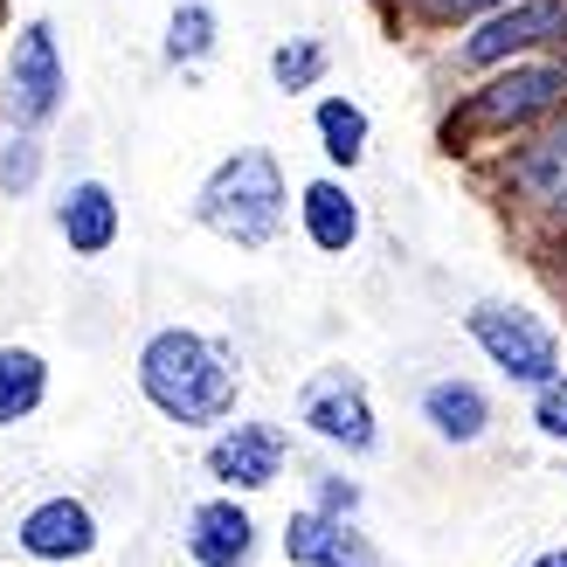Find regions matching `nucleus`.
<instances>
[{
    "mask_svg": "<svg viewBox=\"0 0 567 567\" xmlns=\"http://www.w3.org/2000/svg\"><path fill=\"white\" fill-rule=\"evenodd\" d=\"M132 381H138V402L187 436H208L215 422H229L243 409V353L202 326L146 332L132 360Z\"/></svg>",
    "mask_w": 567,
    "mask_h": 567,
    "instance_id": "f257e3e1",
    "label": "nucleus"
},
{
    "mask_svg": "<svg viewBox=\"0 0 567 567\" xmlns=\"http://www.w3.org/2000/svg\"><path fill=\"white\" fill-rule=\"evenodd\" d=\"M554 111H567V49L554 55H519V63H498L485 76H464L457 97L443 104L436 146L450 159H485L505 138H519L533 125H547Z\"/></svg>",
    "mask_w": 567,
    "mask_h": 567,
    "instance_id": "f03ea898",
    "label": "nucleus"
},
{
    "mask_svg": "<svg viewBox=\"0 0 567 567\" xmlns=\"http://www.w3.org/2000/svg\"><path fill=\"white\" fill-rule=\"evenodd\" d=\"M187 221L229 249H270L284 236V221H291V181H284L277 153L270 146L221 153L202 174V187H194Z\"/></svg>",
    "mask_w": 567,
    "mask_h": 567,
    "instance_id": "7ed1b4c3",
    "label": "nucleus"
},
{
    "mask_svg": "<svg viewBox=\"0 0 567 567\" xmlns=\"http://www.w3.org/2000/svg\"><path fill=\"white\" fill-rule=\"evenodd\" d=\"M471 174L492 194V208L519 229V243L533 229H547L554 215H567V111H554L547 125H533L519 138H505L498 153L471 159Z\"/></svg>",
    "mask_w": 567,
    "mask_h": 567,
    "instance_id": "20e7f679",
    "label": "nucleus"
},
{
    "mask_svg": "<svg viewBox=\"0 0 567 567\" xmlns=\"http://www.w3.org/2000/svg\"><path fill=\"white\" fill-rule=\"evenodd\" d=\"M457 326L477 347V360H485L505 388H519V394H533L540 381H554L567 367V339L554 332V319L533 311V305H519V298H471L457 311Z\"/></svg>",
    "mask_w": 567,
    "mask_h": 567,
    "instance_id": "39448f33",
    "label": "nucleus"
},
{
    "mask_svg": "<svg viewBox=\"0 0 567 567\" xmlns=\"http://www.w3.org/2000/svg\"><path fill=\"white\" fill-rule=\"evenodd\" d=\"M70 111V63H63V35L49 14H28L8 28L0 49V125L8 132H49Z\"/></svg>",
    "mask_w": 567,
    "mask_h": 567,
    "instance_id": "423d86ee",
    "label": "nucleus"
},
{
    "mask_svg": "<svg viewBox=\"0 0 567 567\" xmlns=\"http://www.w3.org/2000/svg\"><path fill=\"white\" fill-rule=\"evenodd\" d=\"M291 415H298V430L319 450H332L339 464H367V457H381V443H388L374 388H367V374H353L347 360L311 367L298 381V394H291Z\"/></svg>",
    "mask_w": 567,
    "mask_h": 567,
    "instance_id": "0eeeda50",
    "label": "nucleus"
},
{
    "mask_svg": "<svg viewBox=\"0 0 567 567\" xmlns=\"http://www.w3.org/2000/svg\"><path fill=\"white\" fill-rule=\"evenodd\" d=\"M567 49V0H505L485 21H471L450 35L443 70L450 76H485L498 63H519V55H554Z\"/></svg>",
    "mask_w": 567,
    "mask_h": 567,
    "instance_id": "6e6552de",
    "label": "nucleus"
},
{
    "mask_svg": "<svg viewBox=\"0 0 567 567\" xmlns=\"http://www.w3.org/2000/svg\"><path fill=\"white\" fill-rule=\"evenodd\" d=\"M202 471L215 477V492L257 498V492H270L277 477L291 471V430H284L277 415H229V422L208 430Z\"/></svg>",
    "mask_w": 567,
    "mask_h": 567,
    "instance_id": "1a4fd4ad",
    "label": "nucleus"
},
{
    "mask_svg": "<svg viewBox=\"0 0 567 567\" xmlns=\"http://www.w3.org/2000/svg\"><path fill=\"white\" fill-rule=\"evenodd\" d=\"M97 547H104V526L83 492H49L14 519V554L35 567H83Z\"/></svg>",
    "mask_w": 567,
    "mask_h": 567,
    "instance_id": "9d476101",
    "label": "nucleus"
},
{
    "mask_svg": "<svg viewBox=\"0 0 567 567\" xmlns=\"http://www.w3.org/2000/svg\"><path fill=\"white\" fill-rule=\"evenodd\" d=\"M181 554L194 567H257L264 526H257V513H249V498H236V492L194 498L181 513Z\"/></svg>",
    "mask_w": 567,
    "mask_h": 567,
    "instance_id": "9b49d317",
    "label": "nucleus"
},
{
    "mask_svg": "<svg viewBox=\"0 0 567 567\" xmlns=\"http://www.w3.org/2000/svg\"><path fill=\"white\" fill-rule=\"evenodd\" d=\"M49 221H55V236H63V249L83 257V264H97V257H111V249L125 243V202L97 174H76V181L55 187Z\"/></svg>",
    "mask_w": 567,
    "mask_h": 567,
    "instance_id": "f8f14e48",
    "label": "nucleus"
},
{
    "mask_svg": "<svg viewBox=\"0 0 567 567\" xmlns=\"http://www.w3.org/2000/svg\"><path fill=\"white\" fill-rule=\"evenodd\" d=\"M415 422L443 450H485L492 430H498V402H492V388L471 381V374H436L415 394Z\"/></svg>",
    "mask_w": 567,
    "mask_h": 567,
    "instance_id": "ddd939ff",
    "label": "nucleus"
},
{
    "mask_svg": "<svg viewBox=\"0 0 567 567\" xmlns=\"http://www.w3.org/2000/svg\"><path fill=\"white\" fill-rule=\"evenodd\" d=\"M291 215H298V236L319 249V257H353L360 236H367V208L347 174H311L291 194Z\"/></svg>",
    "mask_w": 567,
    "mask_h": 567,
    "instance_id": "4468645a",
    "label": "nucleus"
},
{
    "mask_svg": "<svg viewBox=\"0 0 567 567\" xmlns=\"http://www.w3.org/2000/svg\"><path fill=\"white\" fill-rule=\"evenodd\" d=\"M277 547L291 567H388L374 533H367L360 519H339V513H311V505H298L291 519H284Z\"/></svg>",
    "mask_w": 567,
    "mask_h": 567,
    "instance_id": "2eb2a0df",
    "label": "nucleus"
},
{
    "mask_svg": "<svg viewBox=\"0 0 567 567\" xmlns=\"http://www.w3.org/2000/svg\"><path fill=\"white\" fill-rule=\"evenodd\" d=\"M311 138L326 153V174H360L367 153H374V118L353 91H326L311 104Z\"/></svg>",
    "mask_w": 567,
    "mask_h": 567,
    "instance_id": "dca6fc26",
    "label": "nucleus"
},
{
    "mask_svg": "<svg viewBox=\"0 0 567 567\" xmlns=\"http://www.w3.org/2000/svg\"><path fill=\"white\" fill-rule=\"evenodd\" d=\"M215 49H221V14H215V0H181V8L166 14L159 63L174 70V76H194V70L215 63Z\"/></svg>",
    "mask_w": 567,
    "mask_h": 567,
    "instance_id": "f3484780",
    "label": "nucleus"
},
{
    "mask_svg": "<svg viewBox=\"0 0 567 567\" xmlns=\"http://www.w3.org/2000/svg\"><path fill=\"white\" fill-rule=\"evenodd\" d=\"M49 409V353L35 347H0V430H21Z\"/></svg>",
    "mask_w": 567,
    "mask_h": 567,
    "instance_id": "a211bd4d",
    "label": "nucleus"
},
{
    "mask_svg": "<svg viewBox=\"0 0 567 567\" xmlns=\"http://www.w3.org/2000/svg\"><path fill=\"white\" fill-rule=\"evenodd\" d=\"M264 70H270L277 97H311V91H326V76H332V42L326 35H284Z\"/></svg>",
    "mask_w": 567,
    "mask_h": 567,
    "instance_id": "6ab92c4d",
    "label": "nucleus"
},
{
    "mask_svg": "<svg viewBox=\"0 0 567 567\" xmlns=\"http://www.w3.org/2000/svg\"><path fill=\"white\" fill-rule=\"evenodd\" d=\"M49 174V132H8L0 138V202H28Z\"/></svg>",
    "mask_w": 567,
    "mask_h": 567,
    "instance_id": "aec40b11",
    "label": "nucleus"
},
{
    "mask_svg": "<svg viewBox=\"0 0 567 567\" xmlns=\"http://www.w3.org/2000/svg\"><path fill=\"white\" fill-rule=\"evenodd\" d=\"M505 0H394V21L402 28H422V35H457V28L485 21Z\"/></svg>",
    "mask_w": 567,
    "mask_h": 567,
    "instance_id": "412c9836",
    "label": "nucleus"
},
{
    "mask_svg": "<svg viewBox=\"0 0 567 567\" xmlns=\"http://www.w3.org/2000/svg\"><path fill=\"white\" fill-rule=\"evenodd\" d=\"M305 505H311V513H339V519H360L367 513V485H360V477L347 471V464H311L305 471Z\"/></svg>",
    "mask_w": 567,
    "mask_h": 567,
    "instance_id": "4be33fe9",
    "label": "nucleus"
},
{
    "mask_svg": "<svg viewBox=\"0 0 567 567\" xmlns=\"http://www.w3.org/2000/svg\"><path fill=\"white\" fill-rule=\"evenodd\" d=\"M526 422H533V436H540V443H560L567 450V367L526 394Z\"/></svg>",
    "mask_w": 567,
    "mask_h": 567,
    "instance_id": "5701e85b",
    "label": "nucleus"
},
{
    "mask_svg": "<svg viewBox=\"0 0 567 567\" xmlns=\"http://www.w3.org/2000/svg\"><path fill=\"white\" fill-rule=\"evenodd\" d=\"M526 257L547 270L554 291H567V215H554L547 229H533V236H526Z\"/></svg>",
    "mask_w": 567,
    "mask_h": 567,
    "instance_id": "b1692460",
    "label": "nucleus"
},
{
    "mask_svg": "<svg viewBox=\"0 0 567 567\" xmlns=\"http://www.w3.org/2000/svg\"><path fill=\"white\" fill-rule=\"evenodd\" d=\"M526 567H567V547H540V554H533Z\"/></svg>",
    "mask_w": 567,
    "mask_h": 567,
    "instance_id": "393cba45",
    "label": "nucleus"
},
{
    "mask_svg": "<svg viewBox=\"0 0 567 567\" xmlns=\"http://www.w3.org/2000/svg\"><path fill=\"white\" fill-rule=\"evenodd\" d=\"M0 21H8V0H0Z\"/></svg>",
    "mask_w": 567,
    "mask_h": 567,
    "instance_id": "a878e982",
    "label": "nucleus"
}]
</instances>
